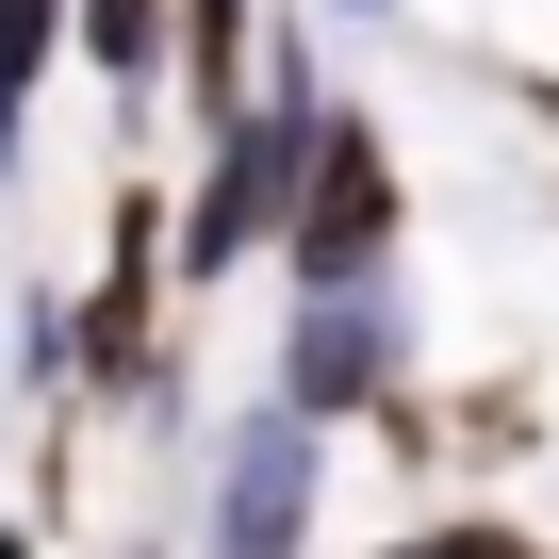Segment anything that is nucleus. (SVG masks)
Listing matches in <instances>:
<instances>
[{
	"label": "nucleus",
	"mask_w": 559,
	"mask_h": 559,
	"mask_svg": "<svg viewBox=\"0 0 559 559\" xmlns=\"http://www.w3.org/2000/svg\"><path fill=\"white\" fill-rule=\"evenodd\" d=\"M379 247H395V165H379L362 116H313V148H297V263L313 280H362Z\"/></svg>",
	"instance_id": "nucleus-1"
},
{
	"label": "nucleus",
	"mask_w": 559,
	"mask_h": 559,
	"mask_svg": "<svg viewBox=\"0 0 559 559\" xmlns=\"http://www.w3.org/2000/svg\"><path fill=\"white\" fill-rule=\"evenodd\" d=\"M297 493H313V428L263 412L230 444V493H214V559H297Z\"/></svg>",
	"instance_id": "nucleus-2"
},
{
	"label": "nucleus",
	"mask_w": 559,
	"mask_h": 559,
	"mask_svg": "<svg viewBox=\"0 0 559 559\" xmlns=\"http://www.w3.org/2000/svg\"><path fill=\"white\" fill-rule=\"evenodd\" d=\"M297 148H313V132H247V148L214 165V198H198V230H181V263H198V280H214L230 247H263V230H297V214H280V181H297Z\"/></svg>",
	"instance_id": "nucleus-3"
},
{
	"label": "nucleus",
	"mask_w": 559,
	"mask_h": 559,
	"mask_svg": "<svg viewBox=\"0 0 559 559\" xmlns=\"http://www.w3.org/2000/svg\"><path fill=\"white\" fill-rule=\"evenodd\" d=\"M379 362H395V330L379 313H297V362H280V412H346V395H379Z\"/></svg>",
	"instance_id": "nucleus-4"
},
{
	"label": "nucleus",
	"mask_w": 559,
	"mask_h": 559,
	"mask_svg": "<svg viewBox=\"0 0 559 559\" xmlns=\"http://www.w3.org/2000/svg\"><path fill=\"white\" fill-rule=\"evenodd\" d=\"M83 50H99L116 83H148V50H165V0H83Z\"/></svg>",
	"instance_id": "nucleus-5"
},
{
	"label": "nucleus",
	"mask_w": 559,
	"mask_h": 559,
	"mask_svg": "<svg viewBox=\"0 0 559 559\" xmlns=\"http://www.w3.org/2000/svg\"><path fill=\"white\" fill-rule=\"evenodd\" d=\"M34 50H50V0H0V132H17V83H34Z\"/></svg>",
	"instance_id": "nucleus-6"
},
{
	"label": "nucleus",
	"mask_w": 559,
	"mask_h": 559,
	"mask_svg": "<svg viewBox=\"0 0 559 559\" xmlns=\"http://www.w3.org/2000/svg\"><path fill=\"white\" fill-rule=\"evenodd\" d=\"M412 559H543V543H510V526H444V543H412Z\"/></svg>",
	"instance_id": "nucleus-7"
},
{
	"label": "nucleus",
	"mask_w": 559,
	"mask_h": 559,
	"mask_svg": "<svg viewBox=\"0 0 559 559\" xmlns=\"http://www.w3.org/2000/svg\"><path fill=\"white\" fill-rule=\"evenodd\" d=\"M0 559H34V543H0Z\"/></svg>",
	"instance_id": "nucleus-8"
}]
</instances>
